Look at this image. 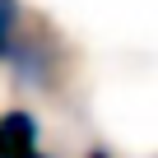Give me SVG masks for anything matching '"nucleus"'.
Instances as JSON below:
<instances>
[{
  "label": "nucleus",
  "mask_w": 158,
  "mask_h": 158,
  "mask_svg": "<svg viewBox=\"0 0 158 158\" xmlns=\"http://www.w3.org/2000/svg\"><path fill=\"white\" fill-rule=\"evenodd\" d=\"M89 158H107V153H102V149H93V153H89Z\"/></svg>",
  "instance_id": "20e7f679"
},
{
  "label": "nucleus",
  "mask_w": 158,
  "mask_h": 158,
  "mask_svg": "<svg viewBox=\"0 0 158 158\" xmlns=\"http://www.w3.org/2000/svg\"><path fill=\"white\" fill-rule=\"evenodd\" d=\"M23 28H28V14H23V5H19V0H0V65L14 56V47H19Z\"/></svg>",
  "instance_id": "7ed1b4c3"
},
{
  "label": "nucleus",
  "mask_w": 158,
  "mask_h": 158,
  "mask_svg": "<svg viewBox=\"0 0 158 158\" xmlns=\"http://www.w3.org/2000/svg\"><path fill=\"white\" fill-rule=\"evenodd\" d=\"M14 70V84L23 89H51L56 84V74H60V51H56V33L51 28H23L14 56L5 60Z\"/></svg>",
  "instance_id": "f257e3e1"
},
{
  "label": "nucleus",
  "mask_w": 158,
  "mask_h": 158,
  "mask_svg": "<svg viewBox=\"0 0 158 158\" xmlns=\"http://www.w3.org/2000/svg\"><path fill=\"white\" fill-rule=\"evenodd\" d=\"M42 144V126L28 107H10L0 116V158H28Z\"/></svg>",
  "instance_id": "f03ea898"
},
{
  "label": "nucleus",
  "mask_w": 158,
  "mask_h": 158,
  "mask_svg": "<svg viewBox=\"0 0 158 158\" xmlns=\"http://www.w3.org/2000/svg\"><path fill=\"white\" fill-rule=\"evenodd\" d=\"M28 158H51V153H42V149H37V153H28Z\"/></svg>",
  "instance_id": "39448f33"
}]
</instances>
